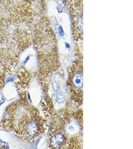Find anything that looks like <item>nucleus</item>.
<instances>
[{"label": "nucleus", "mask_w": 133, "mask_h": 149, "mask_svg": "<svg viewBox=\"0 0 133 149\" xmlns=\"http://www.w3.org/2000/svg\"><path fill=\"white\" fill-rule=\"evenodd\" d=\"M32 36L29 29L24 27L15 29L10 36V43L12 47L17 53H21L30 45Z\"/></svg>", "instance_id": "obj_5"}, {"label": "nucleus", "mask_w": 133, "mask_h": 149, "mask_svg": "<svg viewBox=\"0 0 133 149\" xmlns=\"http://www.w3.org/2000/svg\"><path fill=\"white\" fill-rule=\"evenodd\" d=\"M52 87L55 92L58 91L60 89V85L57 81H55L52 84Z\"/></svg>", "instance_id": "obj_10"}, {"label": "nucleus", "mask_w": 133, "mask_h": 149, "mask_svg": "<svg viewBox=\"0 0 133 149\" xmlns=\"http://www.w3.org/2000/svg\"><path fill=\"white\" fill-rule=\"evenodd\" d=\"M41 0H0V15L10 24L18 26L31 23L37 13L38 3Z\"/></svg>", "instance_id": "obj_3"}, {"label": "nucleus", "mask_w": 133, "mask_h": 149, "mask_svg": "<svg viewBox=\"0 0 133 149\" xmlns=\"http://www.w3.org/2000/svg\"><path fill=\"white\" fill-rule=\"evenodd\" d=\"M33 42L38 52L40 60L54 62L57 58L56 36L50 19L43 15L34 24Z\"/></svg>", "instance_id": "obj_2"}, {"label": "nucleus", "mask_w": 133, "mask_h": 149, "mask_svg": "<svg viewBox=\"0 0 133 149\" xmlns=\"http://www.w3.org/2000/svg\"><path fill=\"white\" fill-rule=\"evenodd\" d=\"M0 127L13 131L17 137L29 142H34L43 132V121L38 111L34 107L22 100L7 107Z\"/></svg>", "instance_id": "obj_1"}, {"label": "nucleus", "mask_w": 133, "mask_h": 149, "mask_svg": "<svg viewBox=\"0 0 133 149\" xmlns=\"http://www.w3.org/2000/svg\"><path fill=\"white\" fill-rule=\"evenodd\" d=\"M71 3L74 35L75 38L81 39L83 37L82 0H72Z\"/></svg>", "instance_id": "obj_6"}, {"label": "nucleus", "mask_w": 133, "mask_h": 149, "mask_svg": "<svg viewBox=\"0 0 133 149\" xmlns=\"http://www.w3.org/2000/svg\"><path fill=\"white\" fill-rule=\"evenodd\" d=\"M50 143L53 148L59 149L62 147L66 142V136L62 131H57L53 132V134L50 136Z\"/></svg>", "instance_id": "obj_8"}, {"label": "nucleus", "mask_w": 133, "mask_h": 149, "mask_svg": "<svg viewBox=\"0 0 133 149\" xmlns=\"http://www.w3.org/2000/svg\"><path fill=\"white\" fill-rule=\"evenodd\" d=\"M82 68H76L74 70V72L71 74L69 77V85L71 89L73 90V92L75 91L79 95L80 97H82L83 76Z\"/></svg>", "instance_id": "obj_7"}, {"label": "nucleus", "mask_w": 133, "mask_h": 149, "mask_svg": "<svg viewBox=\"0 0 133 149\" xmlns=\"http://www.w3.org/2000/svg\"><path fill=\"white\" fill-rule=\"evenodd\" d=\"M54 97L56 103L58 104H62L65 102V97L64 95L63 94V93L60 92L59 91L55 92L54 93Z\"/></svg>", "instance_id": "obj_9"}, {"label": "nucleus", "mask_w": 133, "mask_h": 149, "mask_svg": "<svg viewBox=\"0 0 133 149\" xmlns=\"http://www.w3.org/2000/svg\"><path fill=\"white\" fill-rule=\"evenodd\" d=\"M18 62L16 53L8 47H0V76L6 78L14 71Z\"/></svg>", "instance_id": "obj_4"}]
</instances>
